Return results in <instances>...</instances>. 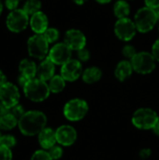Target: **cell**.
I'll return each instance as SVG.
<instances>
[{
    "instance_id": "45",
    "label": "cell",
    "mask_w": 159,
    "mask_h": 160,
    "mask_svg": "<svg viewBox=\"0 0 159 160\" xmlns=\"http://www.w3.org/2000/svg\"><path fill=\"white\" fill-rule=\"evenodd\" d=\"M19 1H20V0H19Z\"/></svg>"
},
{
    "instance_id": "36",
    "label": "cell",
    "mask_w": 159,
    "mask_h": 160,
    "mask_svg": "<svg viewBox=\"0 0 159 160\" xmlns=\"http://www.w3.org/2000/svg\"><path fill=\"white\" fill-rule=\"evenodd\" d=\"M6 82H7V78H6L5 74L0 70V87H1L3 84H5Z\"/></svg>"
},
{
    "instance_id": "25",
    "label": "cell",
    "mask_w": 159,
    "mask_h": 160,
    "mask_svg": "<svg viewBox=\"0 0 159 160\" xmlns=\"http://www.w3.org/2000/svg\"><path fill=\"white\" fill-rule=\"evenodd\" d=\"M42 35L49 43H52L56 41L59 38V32L55 28H48Z\"/></svg>"
},
{
    "instance_id": "26",
    "label": "cell",
    "mask_w": 159,
    "mask_h": 160,
    "mask_svg": "<svg viewBox=\"0 0 159 160\" xmlns=\"http://www.w3.org/2000/svg\"><path fill=\"white\" fill-rule=\"evenodd\" d=\"M16 139L11 135H3L0 138V145L7 148H12L16 145Z\"/></svg>"
},
{
    "instance_id": "3",
    "label": "cell",
    "mask_w": 159,
    "mask_h": 160,
    "mask_svg": "<svg viewBox=\"0 0 159 160\" xmlns=\"http://www.w3.org/2000/svg\"><path fill=\"white\" fill-rule=\"evenodd\" d=\"M157 17L155 9L148 7L140 8L135 15V25L138 31L142 33H147L151 31L157 22Z\"/></svg>"
},
{
    "instance_id": "40",
    "label": "cell",
    "mask_w": 159,
    "mask_h": 160,
    "mask_svg": "<svg viewBox=\"0 0 159 160\" xmlns=\"http://www.w3.org/2000/svg\"><path fill=\"white\" fill-rule=\"evenodd\" d=\"M76 4H79V5H82V4H83V3H85L87 0H73Z\"/></svg>"
},
{
    "instance_id": "44",
    "label": "cell",
    "mask_w": 159,
    "mask_h": 160,
    "mask_svg": "<svg viewBox=\"0 0 159 160\" xmlns=\"http://www.w3.org/2000/svg\"><path fill=\"white\" fill-rule=\"evenodd\" d=\"M1 136H2V135H1V133H0V138H1Z\"/></svg>"
},
{
    "instance_id": "21",
    "label": "cell",
    "mask_w": 159,
    "mask_h": 160,
    "mask_svg": "<svg viewBox=\"0 0 159 160\" xmlns=\"http://www.w3.org/2000/svg\"><path fill=\"white\" fill-rule=\"evenodd\" d=\"M18 125V119L10 112L5 113L0 116V129L9 130Z\"/></svg>"
},
{
    "instance_id": "33",
    "label": "cell",
    "mask_w": 159,
    "mask_h": 160,
    "mask_svg": "<svg viewBox=\"0 0 159 160\" xmlns=\"http://www.w3.org/2000/svg\"><path fill=\"white\" fill-rule=\"evenodd\" d=\"M152 54L154 55V57L156 58L157 61L159 62V39H157L154 45H153V48H152Z\"/></svg>"
},
{
    "instance_id": "9",
    "label": "cell",
    "mask_w": 159,
    "mask_h": 160,
    "mask_svg": "<svg viewBox=\"0 0 159 160\" xmlns=\"http://www.w3.org/2000/svg\"><path fill=\"white\" fill-rule=\"evenodd\" d=\"M19 100L20 93L16 85L10 82H6L0 87V103L7 109H11L18 105Z\"/></svg>"
},
{
    "instance_id": "42",
    "label": "cell",
    "mask_w": 159,
    "mask_h": 160,
    "mask_svg": "<svg viewBox=\"0 0 159 160\" xmlns=\"http://www.w3.org/2000/svg\"><path fill=\"white\" fill-rule=\"evenodd\" d=\"M155 12H156V14H157V19L159 20V7L158 8H157L155 9Z\"/></svg>"
},
{
    "instance_id": "19",
    "label": "cell",
    "mask_w": 159,
    "mask_h": 160,
    "mask_svg": "<svg viewBox=\"0 0 159 160\" xmlns=\"http://www.w3.org/2000/svg\"><path fill=\"white\" fill-rule=\"evenodd\" d=\"M133 70L134 69H133V67L131 65V62L125 60V61H121L116 66L114 74H115V77L119 81L124 82L125 80H127V78H129L131 76Z\"/></svg>"
},
{
    "instance_id": "10",
    "label": "cell",
    "mask_w": 159,
    "mask_h": 160,
    "mask_svg": "<svg viewBox=\"0 0 159 160\" xmlns=\"http://www.w3.org/2000/svg\"><path fill=\"white\" fill-rule=\"evenodd\" d=\"M136 25L135 22H132L128 18H123L119 19L114 25V32L118 38L128 41L133 38V37L136 34Z\"/></svg>"
},
{
    "instance_id": "5",
    "label": "cell",
    "mask_w": 159,
    "mask_h": 160,
    "mask_svg": "<svg viewBox=\"0 0 159 160\" xmlns=\"http://www.w3.org/2000/svg\"><path fill=\"white\" fill-rule=\"evenodd\" d=\"M88 112V104L81 98L69 100L64 107V115L69 121L82 120Z\"/></svg>"
},
{
    "instance_id": "35",
    "label": "cell",
    "mask_w": 159,
    "mask_h": 160,
    "mask_svg": "<svg viewBox=\"0 0 159 160\" xmlns=\"http://www.w3.org/2000/svg\"><path fill=\"white\" fill-rule=\"evenodd\" d=\"M145 4L148 8L156 9L159 7V0H144Z\"/></svg>"
},
{
    "instance_id": "15",
    "label": "cell",
    "mask_w": 159,
    "mask_h": 160,
    "mask_svg": "<svg viewBox=\"0 0 159 160\" xmlns=\"http://www.w3.org/2000/svg\"><path fill=\"white\" fill-rule=\"evenodd\" d=\"M30 26L32 30L37 34H43L48 29V18L47 16L41 12H36L31 16L30 19Z\"/></svg>"
},
{
    "instance_id": "2",
    "label": "cell",
    "mask_w": 159,
    "mask_h": 160,
    "mask_svg": "<svg viewBox=\"0 0 159 160\" xmlns=\"http://www.w3.org/2000/svg\"><path fill=\"white\" fill-rule=\"evenodd\" d=\"M22 88L25 97L34 102H41L45 100L51 92L49 84L38 78L29 80Z\"/></svg>"
},
{
    "instance_id": "20",
    "label": "cell",
    "mask_w": 159,
    "mask_h": 160,
    "mask_svg": "<svg viewBox=\"0 0 159 160\" xmlns=\"http://www.w3.org/2000/svg\"><path fill=\"white\" fill-rule=\"evenodd\" d=\"M102 76V72L98 68L96 67H91L86 68L83 73H82V80L84 82L86 83H95L97 82H98L101 79Z\"/></svg>"
},
{
    "instance_id": "43",
    "label": "cell",
    "mask_w": 159,
    "mask_h": 160,
    "mask_svg": "<svg viewBox=\"0 0 159 160\" xmlns=\"http://www.w3.org/2000/svg\"><path fill=\"white\" fill-rule=\"evenodd\" d=\"M2 10H3V4H2V2H1V0H0V14H1Z\"/></svg>"
},
{
    "instance_id": "32",
    "label": "cell",
    "mask_w": 159,
    "mask_h": 160,
    "mask_svg": "<svg viewBox=\"0 0 159 160\" xmlns=\"http://www.w3.org/2000/svg\"><path fill=\"white\" fill-rule=\"evenodd\" d=\"M78 58L82 61V62H85L87 61L89 58H90V52L87 49L83 48V49H81L78 51Z\"/></svg>"
},
{
    "instance_id": "6",
    "label": "cell",
    "mask_w": 159,
    "mask_h": 160,
    "mask_svg": "<svg viewBox=\"0 0 159 160\" xmlns=\"http://www.w3.org/2000/svg\"><path fill=\"white\" fill-rule=\"evenodd\" d=\"M156 58L154 55L147 52H137V54L131 59V65L133 69L140 74L151 73L156 68Z\"/></svg>"
},
{
    "instance_id": "28",
    "label": "cell",
    "mask_w": 159,
    "mask_h": 160,
    "mask_svg": "<svg viewBox=\"0 0 159 160\" xmlns=\"http://www.w3.org/2000/svg\"><path fill=\"white\" fill-rule=\"evenodd\" d=\"M49 155L51 156V158H52V160H57L59 159L62 155H63V149L60 146L54 145L52 148L49 149Z\"/></svg>"
},
{
    "instance_id": "39",
    "label": "cell",
    "mask_w": 159,
    "mask_h": 160,
    "mask_svg": "<svg viewBox=\"0 0 159 160\" xmlns=\"http://www.w3.org/2000/svg\"><path fill=\"white\" fill-rule=\"evenodd\" d=\"M153 129H154V132H155V134L156 135H157L159 136V121L156 124V126L153 128Z\"/></svg>"
},
{
    "instance_id": "38",
    "label": "cell",
    "mask_w": 159,
    "mask_h": 160,
    "mask_svg": "<svg viewBox=\"0 0 159 160\" xmlns=\"http://www.w3.org/2000/svg\"><path fill=\"white\" fill-rule=\"evenodd\" d=\"M7 112H9V109H7L3 104L0 103V116L5 113H7Z\"/></svg>"
},
{
    "instance_id": "8",
    "label": "cell",
    "mask_w": 159,
    "mask_h": 160,
    "mask_svg": "<svg viewBox=\"0 0 159 160\" xmlns=\"http://www.w3.org/2000/svg\"><path fill=\"white\" fill-rule=\"evenodd\" d=\"M29 22L28 14L23 9H14L7 17V26L14 33L23 31Z\"/></svg>"
},
{
    "instance_id": "27",
    "label": "cell",
    "mask_w": 159,
    "mask_h": 160,
    "mask_svg": "<svg viewBox=\"0 0 159 160\" xmlns=\"http://www.w3.org/2000/svg\"><path fill=\"white\" fill-rule=\"evenodd\" d=\"M31 160H52V158L48 152L44 150H37L33 154Z\"/></svg>"
},
{
    "instance_id": "12",
    "label": "cell",
    "mask_w": 159,
    "mask_h": 160,
    "mask_svg": "<svg viewBox=\"0 0 159 160\" xmlns=\"http://www.w3.org/2000/svg\"><path fill=\"white\" fill-rule=\"evenodd\" d=\"M82 74V64L79 60L70 59L68 62L64 64L61 68V76L67 82L76 81Z\"/></svg>"
},
{
    "instance_id": "14",
    "label": "cell",
    "mask_w": 159,
    "mask_h": 160,
    "mask_svg": "<svg viewBox=\"0 0 159 160\" xmlns=\"http://www.w3.org/2000/svg\"><path fill=\"white\" fill-rule=\"evenodd\" d=\"M56 141L63 146H70L77 140V132L71 126H61L55 130Z\"/></svg>"
},
{
    "instance_id": "7",
    "label": "cell",
    "mask_w": 159,
    "mask_h": 160,
    "mask_svg": "<svg viewBox=\"0 0 159 160\" xmlns=\"http://www.w3.org/2000/svg\"><path fill=\"white\" fill-rule=\"evenodd\" d=\"M29 55L37 59H44L49 52V42L41 34L31 37L27 42Z\"/></svg>"
},
{
    "instance_id": "24",
    "label": "cell",
    "mask_w": 159,
    "mask_h": 160,
    "mask_svg": "<svg viewBox=\"0 0 159 160\" xmlns=\"http://www.w3.org/2000/svg\"><path fill=\"white\" fill-rule=\"evenodd\" d=\"M41 8V2L39 0H27L23 6V10L28 15H33L38 12Z\"/></svg>"
},
{
    "instance_id": "22",
    "label": "cell",
    "mask_w": 159,
    "mask_h": 160,
    "mask_svg": "<svg viewBox=\"0 0 159 160\" xmlns=\"http://www.w3.org/2000/svg\"><path fill=\"white\" fill-rule=\"evenodd\" d=\"M113 11H114V14L117 18L123 19V18L127 17V15L130 12V8H129V5L127 1L119 0L114 4Z\"/></svg>"
},
{
    "instance_id": "17",
    "label": "cell",
    "mask_w": 159,
    "mask_h": 160,
    "mask_svg": "<svg viewBox=\"0 0 159 160\" xmlns=\"http://www.w3.org/2000/svg\"><path fill=\"white\" fill-rule=\"evenodd\" d=\"M38 142L43 149L49 150L50 148L54 146L55 143L57 142L55 131L50 128H45L38 134Z\"/></svg>"
},
{
    "instance_id": "13",
    "label": "cell",
    "mask_w": 159,
    "mask_h": 160,
    "mask_svg": "<svg viewBox=\"0 0 159 160\" xmlns=\"http://www.w3.org/2000/svg\"><path fill=\"white\" fill-rule=\"evenodd\" d=\"M64 42L73 51L83 49L86 44V38L84 34L78 29H70L65 35Z\"/></svg>"
},
{
    "instance_id": "4",
    "label": "cell",
    "mask_w": 159,
    "mask_h": 160,
    "mask_svg": "<svg viewBox=\"0 0 159 160\" xmlns=\"http://www.w3.org/2000/svg\"><path fill=\"white\" fill-rule=\"evenodd\" d=\"M159 121L157 113L148 108L137 110L132 116L133 125L140 129H151Z\"/></svg>"
},
{
    "instance_id": "23",
    "label": "cell",
    "mask_w": 159,
    "mask_h": 160,
    "mask_svg": "<svg viewBox=\"0 0 159 160\" xmlns=\"http://www.w3.org/2000/svg\"><path fill=\"white\" fill-rule=\"evenodd\" d=\"M66 86V81L61 75H55L50 80L49 88L52 93L57 94L64 90Z\"/></svg>"
},
{
    "instance_id": "29",
    "label": "cell",
    "mask_w": 159,
    "mask_h": 160,
    "mask_svg": "<svg viewBox=\"0 0 159 160\" xmlns=\"http://www.w3.org/2000/svg\"><path fill=\"white\" fill-rule=\"evenodd\" d=\"M124 56L126 58H128V59H132L136 54H137V52H136V49L131 46V45H126L124 48H123V51H122Z\"/></svg>"
},
{
    "instance_id": "16",
    "label": "cell",
    "mask_w": 159,
    "mask_h": 160,
    "mask_svg": "<svg viewBox=\"0 0 159 160\" xmlns=\"http://www.w3.org/2000/svg\"><path fill=\"white\" fill-rule=\"evenodd\" d=\"M54 70H55L54 64L50 60V58L47 57L37 67V78L44 82L50 81L54 76Z\"/></svg>"
},
{
    "instance_id": "37",
    "label": "cell",
    "mask_w": 159,
    "mask_h": 160,
    "mask_svg": "<svg viewBox=\"0 0 159 160\" xmlns=\"http://www.w3.org/2000/svg\"><path fill=\"white\" fill-rule=\"evenodd\" d=\"M151 155V150H149V149H143L142 152H141V156H142V158H148L149 156Z\"/></svg>"
},
{
    "instance_id": "31",
    "label": "cell",
    "mask_w": 159,
    "mask_h": 160,
    "mask_svg": "<svg viewBox=\"0 0 159 160\" xmlns=\"http://www.w3.org/2000/svg\"><path fill=\"white\" fill-rule=\"evenodd\" d=\"M9 112L11 113V114H13L17 119H18V121H19V119L24 114V110H23V107L22 106V105H16V106H14L13 108H11V109H9Z\"/></svg>"
},
{
    "instance_id": "30",
    "label": "cell",
    "mask_w": 159,
    "mask_h": 160,
    "mask_svg": "<svg viewBox=\"0 0 159 160\" xmlns=\"http://www.w3.org/2000/svg\"><path fill=\"white\" fill-rule=\"evenodd\" d=\"M0 160H12V153L9 148L0 145Z\"/></svg>"
},
{
    "instance_id": "1",
    "label": "cell",
    "mask_w": 159,
    "mask_h": 160,
    "mask_svg": "<svg viewBox=\"0 0 159 160\" xmlns=\"http://www.w3.org/2000/svg\"><path fill=\"white\" fill-rule=\"evenodd\" d=\"M47 124L46 115L38 111H29L19 119L18 127L25 136H35L43 130Z\"/></svg>"
},
{
    "instance_id": "18",
    "label": "cell",
    "mask_w": 159,
    "mask_h": 160,
    "mask_svg": "<svg viewBox=\"0 0 159 160\" xmlns=\"http://www.w3.org/2000/svg\"><path fill=\"white\" fill-rule=\"evenodd\" d=\"M19 70L21 72V76L24 77L27 80H31L34 79L35 76L37 75V68L35 62L28 59H23L21 61L19 65Z\"/></svg>"
},
{
    "instance_id": "11",
    "label": "cell",
    "mask_w": 159,
    "mask_h": 160,
    "mask_svg": "<svg viewBox=\"0 0 159 160\" xmlns=\"http://www.w3.org/2000/svg\"><path fill=\"white\" fill-rule=\"evenodd\" d=\"M71 49L65 43H57L55 44L49 52L50 60L54 65H64L70 60L71 57Z\"/></svg>"
},
{
    "instance_id": "41",
    "label": "cell",
    "mask_w": 159,
    "mask_h": 160,
    "mask_svg": "<svg viewBox=\"0 0 159 160\" xmlns=\"http://www.w3.org/2000/svg\"><path fill=\"white\" fill-rule=\"evenodd\" d=\"M98 3H100V4H107V3H109V2H111L112 0H97Z\"/></svg>"
},
{
    "instance_id": "34",
    "label": "cell",
    "mask_w": 159,
    "mask_h": 160,
    "mask_svg": "<svg viewBox=\"0 0 159 160\" xmlns=\"http://www.w3.org/2000/svg\"><path fill=\"white\" fill-rule=\"evenodd\" d=\"M18 4H19V0H6V7L11 11L17 9Z\"/></svg>"
}]
</instances>
